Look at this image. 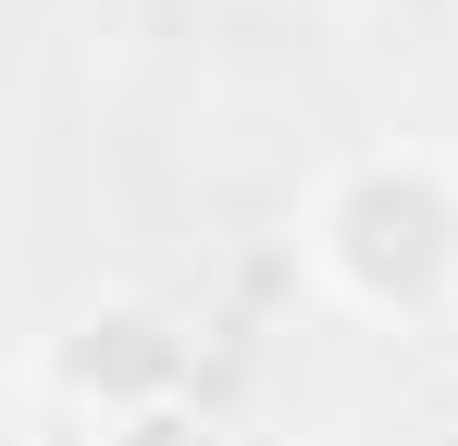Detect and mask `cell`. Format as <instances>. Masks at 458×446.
<instances>
[{"mask_svg":"<svg viewBox=\"0 0 458 446\" xmlns=\"http://www.w3.org/2000/svg\"><path fill=\"white\" fill-rule=\"evenodd\" d=\"M298 261L347 322L434 335L458 310V161L421 137H372L322 161V186L298 199Z\"/></svg>","mask_w":458,"mask_h":446,"instance_id":"cell-1","label":"cell"},{"mask_svg":"<svg viewBox=\"0 0 458 446\" xmlns=\"http://www.w3.org/2000/svg\"><path fill=\"white\" fill-rule=\"evenodd\" d=\"M186 372H199V347H186V322L161 310V297H87L75 322L38 347V397H63L75 422H149V409H174L186 397Z\"/></svg>","mask_w":458,"mask_h":446,"instance_id":"cell-2","label":"cell"}]
</instances>
